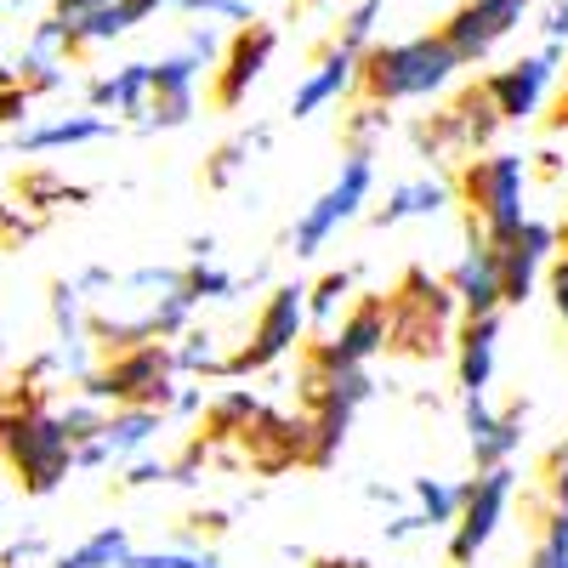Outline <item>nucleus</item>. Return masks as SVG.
Listing matches in <instances>:
<instances>
[{
	"mask_svg": "<svg viewBox=\"0 0 568 568\" xmlns=\"http://www.w3.org/2000/svg\"><path fill=\"white\" fill-rule=\"evenodd\" d=\"M466 63L444 34H409V40H369L358 58V91L375 103H420L449 91V80Z\"/></svg>",
	"mask_w": 568,
	"mask_h": 568,
	"instance_id": "f257e3e1",
	"label": "nucleus"
},
{
	"mask_svg": "<svg viewBox=\"0 0 568 568\" xmlns=\"http://www.w3.org/2000/svg\"><path fill=\"white\" fill-rule=\"evenodd\" d=\"M0 460L12 466L23 495H58L74 478V438L63 433L58 409L18 398L7 404V426H0Z\"/></svg>",
	"mask_w": 568,
	"mask_h": 568,
	"instance_id": "f03ea898",
	"label": "nucleus"
},
{
	"mask_svg": "<svg viewBox=\"0 0 568 568\" xmlns=\"http://www.w3.org/2000/svg\"><path fill=\"white\" fill-rule=\"evenodd\" d=\"M455 324H460V302L449 291V278L409 267L398 278V291L387 296V353L438 358L455 342Z\"/></svg>",
	"mask_w": 568,
	"mask_h": 568,
	"instance_id": "7ed1b4c3",
	"label": "nucleus"
},
{
	"mask_svg": "<svg viewBox=\"0 0 568 568\" xmlns=\"http://www.w3.org/2000/svg\"><path fill=\"white\" fill-rule=\"evenodd\" d=\"M455 194L471 211V233H484L489 245H500L506 233L529 216L524 194H529V160L511 149H478L460 160Z\"/></svg>",
	"mask_w": 568,
	"mask_h": 568,
	"instance_id": "20e7f679",
	"label": "nucleus"
},
{
	"mask_svg": "<svg viewBox=\"0 0 568 568\" xmlns=\"http://www.w3.org/2000/svg\"><path fill=\"white\" fill-rule=\"evenodd\" d=\"M182 387L176 375V358H171V342H131V347H114L103 353L98 364L85 369L80 393L98 398V404H142V409H165L171 393Z\"/></svg>",
	"mask_w": 568,
	"mask_h": 568,
	"instance_id": "39448f33",
	"label": "nucleus"
},
{
	"mask_svg": "<svg viewBox=\"0 0 568 568\" xmlns=\"http://www.w3.org/2000/svg\"><path fill=\"white\" fill-rule=\"evenodd\" d=\"M313 336L307 329V284H273L251 336L227 353V382H245V375L273 369L278 358H291L302 342Z\"/></svg>",
	"mask_w": 568,
	"mask_h": 568,
	"instance_id": "423d86ee",
	"label": "nucleus"
},
{
	"mask_svg": "<svg viewBox=\"0 0 568 568\" xmlns=\"http://www.w3.org/2000/svg\"><path fill=\"white\" fill-rule=\"evenodd\" d=\"M369 194H375V154L347 149V160H342L336 176H329V187H324V194L296 216V227H291V251H296V256H318L347 222L364 216Z\"/></svg>",
	"mask_w": 568,
	"mask_h": 568,
	"instance_id": "0eeeda50",
	"label": "nucleus"
},
{
	"mask_svg": "<svg viewBox=\"0 0 568 568\" xmlns=\"http://www.w3.org/2000/svg\"><path fill=\"white\" fill-rule=\"evenodd\" d=\"M511 495H517V466L500 460V466H478V478H466V495H460V511L449 524V562L455 568H471L489 540L500 535L506 511H511Z\"/></svg>",
	"mask_w": 568,
	"mask_h": 568,
	"instance_id": "6e6552de",
	"label": "nucleus"
},
{
	"mask_svg": "<svg viewBox=\"0 0 568 568\" xmlns=\"http://www.w3.org/2000/svg\"><path fill=\"white\" fill-rule=\"evenodd\" d=\"M500 125H506V120H500V109L489 103V91H484V80H478V85H466L444 114H433V120H420V125H415V149L433 160V165H444V160H466V154L489 149Z\"/></svg>",
	"mask_w": 568,
	"mask_h": 568,
	"instance_id": "1a4fd4ad",
	"label": "nucleus"
},
{
	"mask_svg": "<svg viewBox=\"0 0 568 568\" xmlns=\"http://www.w3.org/2000/svg\"><path fill=\"white\" fill-rule=\"evenodd\" d=\"M562 58H568L562 45H540V52L484 74V91H489V103L500 109L506 125H529V120L546 114L551 91H557V74H562Z\"/></svg>",
	"mask_w": 568,
	"mask_h": 568,
	"instance_id": "9d476101",
	"label": "nucleus"
},
{
	"mask_svg": "<svg viewBox=\"0 0 568 568\" xmlns=\"http://www.w3.org/2000/svg\"><path fill=\"white\" fill-rule=\"evenodd\" d=\"M273 58H278V29H273V23L251 18V23L233 29V34L222 40L216 69H211V98H216V109H245L251 91L267 80Z\"/></svg>",
	"mask_w": 568,
	"mask_h": 568,
	"instance_id": "9b49d317",
	"label": "nucleus"
},
{
	"mask_svg": "<svg viewBox=\"0 0 568 568\" xmlns=\"http://www.w3.org/2000/svg\"><path fill=\"white\" fill-rule=\"evenodd\" d=\"M205 74H211V63L187 40L171 45L165 58H154V91H149V109H142L136 131H182L200 114V80Z\"/></svg>",
	"mask_w": 568,
	"mask_h": 568,
	"instance_id": "f8f14e48",
	"label": "nucleus"
},
{
	"mask_svg": "<svg viewBox=\"0 0 568 568\" xmlns=\"http://www.w3.org/2000/svg\"><path fill=\"white\" fill-rule=\"evenodd\" d=\"M535 12V0H460V7L444 18V40L455 45V58L471 63H489L500 52V40H511L524 29V18Z\"/></svg>",
	"mask_w": 568,
	"mask_h": 568,
	"instance_id": "ddd939ff",
	"label": "nucleus"
},
{
	"mask_svg": "<svg viewBox=\"0 0 568 568\" xmlns=\"http://www.w3.org/2000/svg\"><path fill=\"white\" fill-rule=\"evenodd\" d=\"M165 433V409H142V404H114L103 426L85 444H74V471H109L136 455H149Z\"/></svg>",
	"mask_w": 568,
	"mask_h": 568,
	"instance_id": "4468645a",
	"label": "nucleus"
},
{
	"mask_svg": "<svg viewBox=\"0 0 568 568\" xmlns=\"http://www.w3.org/2000/svg\"><path fill=\"white\" fill-rule=\"evenodd\" d=\"M382 353H387V296H358L324 329V342L307 347V358L324 369H369Z\"/></svg>",
	"mask_w": 568,
	"mask_h": 568,
	"instance_id": "2eb2a0df",
	"label": "nucleus"
},
{
	"mask_svg": "<svg viewBox=\"0 0 568 568\" xmlns=\"http://www.w3.org/2000/svg\"><path fill=\"white\" fill-rule=\"evenodd\" d=\"M557 245H562V233L551 227V222H540V216H524L506 240L495 245V256H500V291H506V307H524V302H535V291H540V278H546V262L557 256Z\"/></svg>",
	"mask_w": 568,
	"mask_h": 568,
	"instance_id": "dca6fc26",
	"label": "nucleus"
},
{
	"mask_svg": "<svg viewBox=\"0 0 568 568\" xmlns=\"http://www.w3.org/2000/svg\"><path fill=\"white\" fill-rule=\"evenodd\" d=\"M460 420H466V449L478 466H500V460H517L524 449V433H529V404L511 398L506 409L489 404V393H460Z\"/></svg>",
	"mask_w": 568,
	"mask_h": 568,
	"instance_id": "f3484780",
	"label": "nucleus"
},
{
	"mask_svg": "<svg viewBox=\"0 0 568 568\" xmlns=\"http://www.w3.org/2000/svg\"><path fill=\"white\" fill-rule=\"evenodd\" d=\"M245 455L262 478H278L291 466H307V449H313V420L307 409L302 415H278V409H262L251 426H245Z\"/></svg>",
	"mask_w": 568,
	"mask_h": 568,
	"instance_id": "a211bd4d",
	"label": "nucleus"
},
{
	"mask_svg": "<svg viewBox=\"0 0 568 568\" xmlns=\"http://www.w3.org/2000/svg\"><path fill=\"white\" fill-rule=\"evenodd\" d=\"M449 291L460 302V318L471 313H506V291H500V256L484 233H471V245L460 251V262L444 273Z\"/></svg>",
	"mask_w": 568,
	"mask_h": 568,
	"instance_id": "6ab92c4d",
	"label": "nucleus"
},
{
	"mask_svg": "<svg viewBox=\"0 0 568 568\" xmlns=\"http://www.w3.org/2000/svg\"><path fill=\"white\" fill-rule=\"evenodd\" d=\"M358 58L364 52H353V45H329V52L307 69V80L291 91V120H313V114H324V109H336L347 91H358Z\"/></svg>",
	"mask_w": 568,
	"mask_h": 568,
	"instance_id": "aec40b11",
	"label": "nucleus"
},
{
	"mask_svg": "<svg viewBox=\"0 0 568 568\" xmlns=\"http://www.w3.org/2000/svg\"><path fill=\"white\" fill-rule=\"evenodd\" d=\"M455 387L460 393H489L495 364H500V313H471L455 324Z\"/></svg>",
	"mask_w": 568,
	"mask_h": 568,
	"instance_id": "412c9836",
	"label": "nucleus"
},
{
	"mask_svg": "<svg viewBox=\"0 0 568 568\" xmlns=\"http://www.w3.org/2000/svg\"><path fill=\"white\" fill-rule=\"evenodd\" d=\"M120 125L114 114H98V109H85V114H58V120H40V125H18L12 136V149L40 160V154H63V149H85V142H109Z\"/></svg>",
	"mask_w": 568,
	"mask_h": 568,
	"instance_id": "4be33fe9",
	"label": "nucleus"
},
{
	"mask_svg": "<svg viewBox=\"0 0 568 568\" xmlns=\"http://www.w3.org/2000/svg\"><path fill=\"white\" fill-rule=\"evenodd\" d=\"M455 205V182L438 176V171H420V176H404L387 187V205L375 211L369 222L375 227H404V222H438L444 211Z\"/></svg>",
	"mask_w": 568,
	"mask_h": 568,
	"instance_id": "5701e85b",
	"label": "nucleus"
},
{
	"mask_svg": "<svg viewBox=\"0 0 568 568\" xmlns=\"http://www.w3.org/2000/svg\"><path fill=\"white\" fill-rule=\"evenodd\" d=\"M149 91H154V63L149 58H131L109 74H98L85 85V103L98 114H125V120H142V109H149Z\"/></svg>",
	"mask_w": 568,
	"mask_h": 568,
	"instance_id": "b1692460",
	"label": "nucleus"
},
{
	"mask_svg": "<svg viewBox=\"0 0 568 568\" xmlns=\"http://www.w3.org/2000/svg\"><path fill=\"white\" fill-rule=\"evenodd\" d=\"M267 149H273V125H251L240 136H227L222 149L205 160V187H216V194H222V187H233V182L251 171V160L267 154Z\"/></svg>",
	"mask_w": 568,
	"mask_h": 568,
	"instance_id": "393cba45",
	"label": "nucleus"
},
{
	"mask_svg": "<svg viewBox=\"0 0 568 568\" xmlns=\"http://www.w3.org/2000/svg\"><path fill=\"white\" fill-rule=\"evenodd\" d=\"M171 358H176V375L187 382H227V353H222V336H211V329H194L187 324L182 336L171 342Z\"/></svg>",
	"mask_w": 568,
	"mask_h": 568,
	"instance_id": "a878e982",
	"label": "nucleus"
},
{
	"mask_svg": "<svg viewBox=\"0 0 568 568\" xmlns=\"http://www.w3.org/2000/svg\"><path fill=\"white\" fill-rule=\"evenodd\" d=\"M353 291H358V273L353 267H329L324 278H313L307 284V329H318V336H324V329L353 307Z\"/></svg>",
	"mask_w": 568,
	"mask_h": 568,
	"instance_id": "bb28decb",
	"label": "nucleus"
},
{
	"mask_svg": "<svg viewBox=\"0 0 568 568\" xmlns=\"http://www.w3.org/2000/svg\"><path fill=\"white\" fill-rule=\"evenodd\" d=\"M131 562V529L125 524H103L98 535H85L80 546H69L52 568H125Z\"/></svg>",
	"mask_w": 568,
	"mask_h": 568,
	"instance_id": "cd10ccee",
	"label": "nucleus"
},
{
	"mask_svg": "<svg viewBox=\"0 0 568 568\" xmlns=\"http://www.w3.org/2000/svg\"><path fill=\"white\" fill-rule=\"evenodd\" d=\"M404 495H409L415 517L426 524V535H433V529H449V524H455L466 484H449V478H409V489H404Z\"/></svg>",
	"mask_w": 568,
	"mask_h": 568,
	"instance_id": "c85d7f7f",
	"label": "nucleus"
},
{
	"mask_svg": "<svg viewBox=\"0 0 568 568\" xmlns=\"http://www.w3.org/2000/svg\"><path fill=\"white\" fill-rule=\"evenodd\" d=\"M267 404L251 393V387H222L211 404H205V420H211V438H240L245 426L262 415Z\"/></svg>",
	"mask_w": 568,
	"mask_h": 568,
	"instance_id": "c756f323",
	"label": "nucleus"
},
{
	"mask_svg": "<svg viewBox=\"0 0 568 568\" xmlns=\"http://www.w3.org/2000/svg\"><path fill=\"white\" fill-rule=\"evenodd\" d=\"M182 284H187V296H194L200 307H211V302H233V296H240V273L216 267V256H187Z\"/></svg>",
	"mask_w": 568,
	"mask_h": 568,
	"instance_id": "7c9ffc66",
	"label": "nucleus"
},
{
	"mask_svg": "<svg viewBox=\"0 0 568 568\" xmlns=\"http://www.w3.org/2000/svg\"><path fill=\"white\" fill-rule=\"evenodd\" d=\"M125 568H222V557L205 540H171V546H154V551H136L131 546V562Z\"/></svg>",
	"mask_w": 568,
	"mask_h": 568,
	"instance_id": "2f4dec72",
	"label": "nucleus"
},
{
	"mask_svg": "<svg viewBox=\"0 0 568 568\" xmlns=\"http://www.w3.org/2000/svg\"><path fill=\"white\" fill-rule=\"evenodd\" d=\"M85 307H91V296L80 291L74 278L52 284V329H58V342H91L85 336Z\"/></svg>",
	"mask_w": 568,
	"mask_h": 568,
	"instance_id": "473e14b6",
	"label": "nucleus"
},
{
	"mask_svg": "<svg viewBox=\"0 0 568 568\" xmlns=\"http://www.w3.org/2000/svg\"><path fill=\"white\" fill-rule=\"evenodd\" d=\"M85 200H91L85 187H74V182H63L52 171H29L23 176V205L29 211H58V205H85Z\"/></svg>",
	"mask_w": 568,
	"mask_h": 568,
	"instance_id": "72a5a7b5",
	"label": "nucleus"
},
{
	"mask_svg": "<svg viewBox=\"0 0 568 568\" xmlns=\"http://www.w3.org/2000/svg\"><path fill=\"white\" fill-rule=\"evenodd\" d=\"M529 568H568V506H551V511H546L540 546H535Z\"/></svg>",
	"mask_w": 568,
	"mask_h": 568,
	"instance_id": "f704fd0d",
	"label": "nucleus"
},
{
	"mask_svg": "<svg viewBox=\"0 0 568 568\" xmlns=\"http://www.w3.org/2000/svg\"><path fill=\"white\" fill-rule=\"evenodd\" d=\"M387 131H393V114H387V103L364 98V109H353V120H347V149H364V154H375V142H382Z\"/></svg>",
	"mask_w": 568,
	"mask_h": 568,
	"instance_id": "c9c22d12",
	"label": "nucleus"
},
{
	"mask_svg": "<svg viewBox=\"0 0 568 568\" xmlns=\"http://www.w3.org/2000/svg\"><path fill=\"white\" fill-rule=\"evenodd\" d=\"M382 12H387V0H353L336 40H342V45H353V52H364V45L375 40V29H382Z\"/></svg>",
	"mask_w": 568,
	"mask_h": 568,
	"instance_id": "e433bc0d",
	"label": "nucleus"
},
{
	"mask_svg": "<svg viewBox=\"0 0 568 568\" xmlns=\"http://www.w3.org/2000/svg\"><path fill=\"white\" fill-rule=\"evenodd\" d=\"M176 12L205 18V23H216V29H240V23H251V18H256L251 0H176Z\"/></svg>",
	"mask_w": 568,
	"mask_h": 568,
	"instance_id": "4c0bfd02",
	"label": "nucleus"
},
{
	"mask_svg": "<svg viewBox=\"0 0 568 568\" xmlns=\"http://www.w3.org/2000/svg\"><path fill=\"white\" fill-rule=\"evenodd\" d=\"M103 415H109V404H98V398H85V393H74L63 409H58V420H63V433L74 438V444H85L91 433L103 426Z\"/></svg>",
	"mask_w": 568,
	"mask_h": 568,
	"instance_id": "58836bf2",
	"label": "nucleus"
},
{
	"mask_svg": "<svg viewBox=\"0 0 568 568\" xmlns=\"http://www.w3.org/2000/svg\"><path fill=\"white\" fill-rule=\"evenodd\" d=\"M103 7H114V0H52V18L63 23V34H69V45H74V52H85V23L91 18H98Z\"/></svg>",
	"mask_w": 568,
	"mask_h": 568,
	"instance_id": "ea45409f",
	"label": "nucleus"
},
{
	"mask_svg": "<svg viewBox=\"0 0 568 568\" xmlns=\"http://www.w3.org/2000/svg\"><path fill=\"white\" fill-rule=\"evenodd\" d=\"M154 484H171V460L136 455V460L120 466V489H154Z\"/></svg>",
	"mask_w": 568,
	"mask_h": 568,
	"instance_id": "a19ab883",
	"label": "nucleus"
},
{
	"mask_svg": "<svg viewBox=\"0 0 568 568\" xmlns=\"http://www.w3.org/2000/svg\"><path fill=\"white\" fill-rule=\"evenodd\" d=\"M29 109H34V91H29L23 80H7V85H0V131L29 125Z\"/></svg>",
	"mask_w": 568,
	"mask_h": 568,
	"instance_id": "79ce46f5",
	"label": "nucleus"
},
{
	"mask_svg": "<svg viewBox=\"0 0 568 568\" xmlns=\"http://www.w3.org/2000/svg\"><path fill=\"white\" fill-rule=\"evenodd\" d=\"M546 296H551V313L568 324V251H557L546 262Z\"/></svg>",
	"mask_w": 568,
	"mask_h": 568,
	"instance_id": "37998d69",
	"label": "nucleus"
},
{
	"mask_svg": "<svg viewBox=\"0 0 568 568\" xmlns=\"http://www.w3.org/2000/svg\"><path fill=\"white\" fill-rule=\"evenodd\" d=\"M540 45H562L568 52V0H546L540 7Z\"/></svg>",
	"mask_w": 568,
	"mask_h": 568,
	"instance_id": "c03bdc74",
	"label": "nucleus"
},
{
	"mask_svg": "<svg viewBox=\"0 0 568 568\" xmlns=\"http://www.w3.org/2000/svg\"><path fill=\"white\" fill-rule=\"evenodd\" d=\"M40 216H23V205H0V245H23L34 240Z\"/></svg>",
	"mask_w": 568,
	"mask_h": 568,
	"instance_id": "a18cd8bd",
	"label": "nucleus"
},
{
	"mask_svg": "<svg viewBox=\"0 0 568 568\" xmlns=\"http://www.w3.org/2000/svg\"><path fill=\"white\" fill-rule=\"evenodd\" d=\"M205 404H211V398H205V387H187V382H182V387L171 393V404H165V420H200V415H205Z\"/></svg>",
	"mask_w": 568,
	"mask_h": 568,
	"instance_id": "49530a36",
	"label": "nucleus"
},
{
	"mask_svg": "<svg viewBox=\"0 0 568 568\" xmlns=\"http://www.w3.org/2000/svg\"><path fill=\"white\" fill-rule=\"evenodd\" d=\"M546 500L551 506H568V449H551L546 455Z\"/></svg>",
	"mask_w": 568,
	"mask_h": 568,
	"instance_id": "de8ad7c7",
	"label": "nucleus"
},
{
	"mask_svg": "<svg viewBox=\"0 0 568 568\" xmlns=\"http://www.w3.org/2000/svg\"><path fill=\"white\" fill-rule=\"evenodd\" d=\"M40 557H45V535H18L7 551H0V562H12V568H29Z\"/></svg>",
	"mask_w": 568,
	"mask_h": 568,
	"instance_id": "09e8293b",
	"label": "nucleus"
},
{
	"mask_svg": "<svg viewBox=\"0 0 568 568\" xmlns=\"http://www.w3.org/2000/svg\"><path fill=\"white\" fill-rule=\"evenodd\" d=\"M382 535H387V546H404V540H415V535H426V524L415 517V506L409 511H393L387 524H382Z\"/></svg>",
	"mask_w": 568,
	"mask_h": 568,
	"instance_id": "8fccbe9b",
	"label": "nucleus"
},
{
	"mask_svg": "<svg viewBox=\"0 0 568 568\" xmlns=\"http://www.w3.org/2000/svg\"><path fill=\"white\" fill-rule=\"evenodd\" d=\"M120 12H125V23L136 29V23H149V18H160V12H176V0H120Z\"/></svg>",
	"mask_w": 568,
	"mask_h": 568,
	"instance_id": "3c124183",
	"label": "nucleus"
},
{
	"mask_svg": "<svg viewBox=\"0 0 568 568\" xmlns=\"http://www.w3.org/2000/svg\"><path fill=\"white\" fill-rule=\"evenodd\" d=\"M364 500H375V506H387V511H393V506L404 500V489H393V484H369V489H364Z\"/></svg>",
	"mask_w": 568,
	"mask_h": 568,
	"instance_id": "603ef678",
	"label": "nucleus"
},
{
	"mask_svg": "<svg viewBox=\"0 0 568 568\" xmlns=\"http://www.w3.org/2000/svg\"><path fill=\"white\" fill-rule=\"evenodd\" d=\"M562 63H568V58H562ZM562 74H568V69H562ZM551 125H557V131L568 125V80H562V103H557V114H551Z\"/></svg>",
	"mask_w": 568,
	"mask_h": 568,
	"instance_id": "864d4df0",
	"label": "nucleus"
},
{
	"mask_svg": "<svg viewBox=\"0 0 568 568\" xmlns=\"http://www.w3.org/2000/svg\"><path fill=\"white\" fill-rule=\"evenodd\" d=\"M318 568H364V557H318Z\"/></svg>",
	"mask_w": 568,
	"mask_h": 568,
	"instance_id": "5fc2aeb1",
	"label": "nucleus"
},
{
	"mask_svg": "<svg viewBox=\"0 0 568 568\" xmlns=\"http://www.w3.org/2000/svg\"><path fill=\"white\" fill-rule=\"evenodd\" d=\"M187 256H216V240L205 233V240H194V245H187Z\"/></svg>",
	"mask_w": 568,
	"mask_h": 568,
	"instance_id": "6e6d98bb",
	"label": "nucleus"
},
{
	"mask_svg": "<svg viewBox=\"0 0 568 568\" xmlns=\"http://www.w3.org/2000/svg\"><path fill=\"white\" fill-rule=\"evenodd\" d=\"M557 449H568V438H562V444H557Z\"/></svg>",
	"mask_w": 568,
	"mask_h": 568,
	"instance_id": "4d7b16f0",
	"label": "nucleus"
},
{
	"mask_svg": "<svg viewBox=\"0 0 568 568\" xmlns=\"http://www.w3.org/2000/svg\"><path fill=\"white\" fill-rule=\"evenodd\" d=\"M0 568H12V562H0Z\"/></svg>",
	"mask_w": 568,
	"mask_h": 568,
	"instance_id": "13d9d810",
	"label": "nucleus"
}]
</instances>
